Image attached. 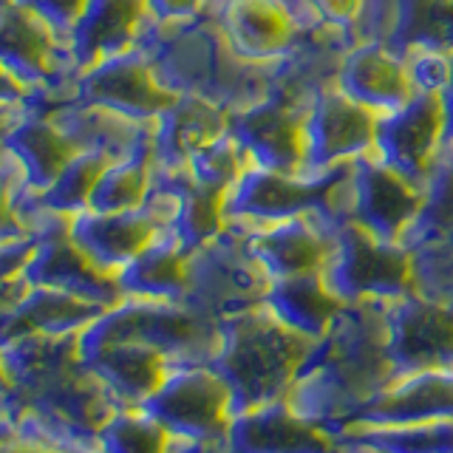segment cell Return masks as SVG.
<instances>
[{
    "label": "cell",
    "instance_id": "cell-46",
    "mask_svg": "<svg viewBox=\"0 0 453 453\" xmlns=\"http://www.w3.org/2000/svg\"><path fill=\"white\" fill-rule=\"evenodd\" d=\"M12 380H14V374H12L6 357H4V349H0V396H4L12 388Z\"/></svg>",
    "mask_w": 453,
    "mask_h": 453
},
{
    "label": "cell",
    "instance_id": "cell-31",
    "mask_svg": "<svg viewBox=\"0 0 453 453\" xmlns=\"http://www.w3.org/2000/svg\"><path fill=\"white\" fill-rule=\"evenodd\" d=\"M108 162L111 159H105L103 153L77 150L71 156V162L60 170V176H57L42 193H37V202L51 212L74 219L77 212L91 207L94 188H96L99 173H103Z\"/></svg>",
    "mask_w": 453,
    "mask_h": 453
},
{
    "label": "cell",
    "instance_id": "cell-18",
    "mask_svg": "<svg viewBox=\"0 0 453 453\" xmlns=\"http://www.w3.org/2000/svg\"><path fill=\"white\" fill-rule=\"evenodd\" d=\"M230 131V111L202 94H179L150 125L153 162L162 170H184L196 150Z\"/></svg>",
    "mask_w": 453,
    "mask_h": 453
},
{
    "label": "cell",
    "instance_id": "cell-34",
    "mask_svg": "<svg viewBox=\"0 0 453 453\" xmlns=\"http://www.w3.org/2000/svg\"><path fill=\"white\" fill-rule=\"evenodd\" d=\"M417 238L436 241L453 252V150H445L442 162L428 179V210L411 241Z\"/></svg>",
    "mask_w": 453,
    "mask_h": 453
},
{
    "label": "cell",
    "instance_id": "cell-21",
    "mask_svg": "<svg viewBox=\"0 0 453 453\" xmlns=\"http://www.w3.org/2000/svg\"><path fill=\"white\" fill-rule=\"evenodd\" d=\"M32 103L51 111V117L65 131V136L74 142L77 150H94L103 153L105 159H119V156L134 153L150 142L148 122L127 119L122 113L80 103L74 96H63V99L32 96Z\"/></svg>",
    "mask_w": 453,
    "mask_h": 453
},
{
    "label": "cell",
    "instance_id": "cell-23",
    "mask_svg": "<svg viewBox=\"0 0 453 453\" xmlns=\"http://www.w3.org/2000/svg\"><path fill=\"white\" fill-rule=\"evenodd\" d=\"M351 417L363 422H425L453 417V372L428 368L386 382L372 400L351 411Z\"/></svg>",
    "mask_w": 453,
    "mask_h": 453
},
{
    "label": "cell",
    "instance_id": "cell-27",
    "mask_svg": "<svg viewBox=\"0 0 453 453\" xmlns=\"http://www.w3.org/2000/svg\"><path fill=\"white\" fill-rule=\"evenodd\" d=\"M264 303L275 311V315L311 340H323L334 326V320L343 315L349 306L340 297L326 273H309V275H292L269 280Z\"/></svg>",
    "mask_w": 453,
    "mask_h": 453
},
{
    "label": "cell",
    "instance_id": "cell-4",
    "mask_svg": "<svg viewBox=\"0 0 453 453\" xmlns=\"http://www.w3.org/2000/svg\"><path fill=\"white\" fill-rule=\"evenodd\" d=\"M326 278L346 303H388L419 289L414 250L396 241H382L354 221H340L334 226V250Z\"/></svg>",
    "mask_w": 453,
    "mask_h": 453
},
{
    "label": "cell",
    "instance_id": "cell-32",
    "mask_svg": "<svg viewBox=\"0 0 453 453\" xmlns=\"http://www.w3.org/2000/svg\"><path fill=\"white\" fill-rule=\"evenodd\" d=\"M250 165H252V159H250L247 148L241 145L233 131H224L221 136L207 142L202 150H196L190 156L184 173H188L196 184H204V188L226 193Z\"/></svg>",
    "mask_w": 453,
    "mask_h": 453
},
{
    "label": "cell",
    "instance_id": "cell-28",
    "mask_svg": "<svg viewBox=\"0 0 453 453\" xmlns=\"http://www.w3.org/2000/svg\"><path fill=\"white\" fill-rule=\"evenodd\" d=\"M386 40L400 49L453 51V0H391Z\"/></svg>",
    "mask_w": 453,
    "mask_h": 453
},
{
    "label": "cell",
    "instance_id": "cell-42",
    "mask_svg": "<svg viewBox=\"0 0 453 453\" xmlns=\"http://www.w3.org/2000/svg\"><path fill=\"white\" fill-rule=\"evenodd\" d=\"M35 91L26 82H20L12 71L0 63V111L4 108H26L32 103Z\"/></svg>",
    "mask_w": 453,
    "mask_h": 453
},
{
    "label": "cell",
    "instance_id": "cell-3",
    "mask_svg": "<svg viewBox=\"0 0 453 453\" xmlns=\"http://www.w3.org/2000/svg\"><path fill=\"white\" fill-rule=\"evenodd\" d=\"M226 221L241 230L283 221L301 212H323L340 224L346 210V167L334 173H287L250 165L224 196Z\"/></svg>",
    "mask_w": 453,
    "mask_h": 453
},
{
    "label": "cell",
    "instance_id": "cell-19",
    "mask_svg": "<svg viewBox=\"0 0 453 453\" xmlns=\"http://www.w3.org/2000/svg\"><path fill=\"white\" fill-rule=\"evenodd\" d=\"M162 233L145 210H82L68 224L71 241L88 255V258L117 275L119 269L136 258L150 241Z\"/></svg>",
    "mask_w": 453,
    "mask_h": 453
},
{
    "label": "cell",
    "instance_id": "cell-47",
    "mask_svg": "<svg viewBox=\"0 0 453 453\" xmlns=\"http://www.w3.org/2000/svg\"><path fill=\"white\" fill-rule=\"evenodd\" d=\"M6 4H9V0H0V9H4V6H6Z\"/></svg>",
    "mask_w": 453,
    "mask_h": 453
},
{
    "label": "cell",
    "instance_id": "cell-7",
    "mask_svg": "<svg viewBox=\"0 0 453 453\" xmlns=\"http://www.w3.org/2000/svg\"><path fill=\"white\" fill-rule=\"evenodd\" d=\"M0 63L26 82L37 99L71 96L77 65L68 40L18 0L0 9Z\"/></svg>",
    "mask_w": 453,
    "mask_h": 453
},
{
    "label": "cell",
    "instance_id": "cell-1",
    "mask_svg": "<svg viewBox=\"0 0 453 453\" xmlns=\"http://www.w3.org/2000/svg\"><path fill=\"white\" fill-rule=\"evenodd\" d=\"M386 303L354 301L323 340L311 349L297 374V411L311 419L334 411H354L391 382Z\"/></svg>",
    "mask_w": 453,
    "mask_h": 453
},
{
    "label": "cell",
    "instance_id": "cell-40",
    "mask_svg": "<svg viewBox=\"0 0 453 453\" xmlns=\"http://www.w3.org/2000/svg\"><path fill=\"white\" fill-rule=\"evenodd\" d=\"M35 247H37L35 235L0 241V280L26 278V266H28V261H32Z\"/></svg>",
    "mask_w": 453,
    "mask_h": 453
},
{
    "label": "cell",
    "instance_id": "cell-16",
    "mask_svg": "<svg viewBox=\"0 0 453 453\" xmlns=\"http://www.w3.org/2000/svg\"><path fill=\"white\" fill-rule=\"evenodd\" d=\"M334 82L360 105L377 111L380 117L403 108L417 94L405 51L382 37L351 40L340 51Z\"/></svg>",
    "mask_w": 453,
    "mask_h": 453
},
{
    "label": "cell",
    "instance_id": "cell-8",
    "mask_svg": "<svg viewBox=\"0 0 453 453\" xmlns=\"http://www.w3.org/2000/svg\"><path fill=\"white\" fill-rule=\"evenodd\" d=\"M71 96L80 103L122 113L127 119L153 125L173 105L179 94L165 88L145 49L134 46L80 68L74 85H71Z\"/></svg>",
    "mask_w": 453,
    "mask_h": 453
},
{
    "label": "cell",
    "instance_id": "cell-36",
    "mask_svg": "<svg viewBox=\"0 0 453 453\" xmlns=\"http://www.w3.org/2000/svg\"><path fill=\"white\" fill-rule=\"evenodd\" d=\"M372 0H301L311 28L329 32L343 42L360 40Z\"/></svg>",
    "mask_w": 453,
    "mask_h": 453
},
{
    "label": "cell",
    "instance_id": "cell-37",
    "mask_svg": "<svg viewBox=\"0 0 453 453\" xmlns=\"http://www.w3.org/2000/svg\"><path fill=\"white\" fill-rule=\"evenodd\" d=\"M26 190H28V184H26L23 170L6 150H0V241L32 235L23 219Z\"/></svg>",
    "mask_w": 453,
    "mask_h": 453
},
{
    "label": "cell",
    "instance_id": "cell-43",
    "mask_svg": "<svg viewBox=\"0 0 453 453\" xmlns=\"http://www.w3.org/2000/svg\"><path fill=\"white\" fill-rule=\"evenodd\" d=\"M28 289L26 278H14V280H0V318L9 315V311L20 303V297Z\"/></svg>",
    "mask_w": 453,
    "mask_h": 453
},
{
    "label": "cell",
    "instance_id": "cell-24",
    "mask_svg": "<svg viewBox=\"0 0 453 453\" xmlns=\"http://www.w3.org/2000/svg\"><path fill=\"white\" fill-rule=\"evenodd\" d=\"M108 306L88 297L28 283L20 303L0 318V346L23 334H82Z\"/></svg>",
    "mask_w": 453,
    "mask_h": 453
},
{
    "label": "cell",
    "instance_id": "cell-30",
    "mask_svg": "<svg viewBox=\"0 0 453 453\" xmlns=\"http://www.w3.org/2000/svg\"><path fill=\"white\" fill-rule=\"evenodd\" d=\"M224 196L221 190L196 184L188 173L181 170V196H179V210L173 219V235L181 241L188 250H202L210 241H216L230 221H226L224 210Z\"/></svg>",
    "mask_w": 453,
    "mask_h": 453
},
{
    "label": "cell",
    "instance_id": "cell-41",
    "mask_svg": "<svg viewBox=\"0 0 453 453\" xmlns=\"http://www.w3.org/2000/svg\"><path fill=\"white\" fill-rule=\"evenodd\" d=\"M212 0H148L156 23H188L207 14Z\"/></svg>",
    "mask_w": 453,
    "mask_h": 453
},
{
    "label": "cell",
    "instance_id": "cell-20",
    "mask_svg": "<svg viewBox=\"0 0 453 453\" xmlns=\"http://www.w3.org/2000/svg\"><path fill=\"white\" fill-rule=\"evenodd\" d=\"M153 23L148 0H88L80 23L68 37L77 71L111 54L139 46Z\"/></svg>",
    "mask_w": 453,
    "mask_h": 453
},
{
    "label": "cell",
    "instance_id": "cell-35",
    "mask_svg": "<svg viewBox=\"0 0 453 453\" xmlns=\"http://www.w3.org/2000/svg\"><path fill=\"white\" fill-rule=\"evenodd\" d=\"M105 453H167V428L145 414H119L99 434Z\"/></svg>",
    "mask_w": 453,
    "mask_h": 453
},
{
    "label": "cell",
    "instance_id": "cell-38",
    "mask_svg": "<svg viewBox=\"0 0 453 453\" xmlns=\"http://www.w3.org/2000/svg\"><path fill=\"white\" fill-rule=\"evenodd\" d=\"M403 51L417 94H445L453 74V51L428 49V46H414Z\"/></svg>",
    "mask_w": 453,
    "mask_h": 453
},
{
    "label": "cell",
    "instance_id": "cell-33",
    "mask_svg": "<svg viewBox=\"0 0 453 453\" xmlns=\"http://www.w3.org/2000/svg\"><path fill=\"white\" fill-rule=\"evenodd\" d=\"M357 439L382 453H453V419H425L414 428H386Z\"/></svg>",
    "mask_w": 453,
    "mask_h": 453
},
{
    "label": "cell",
    "instance_id": "cell-39",
    "mask_svg": "<svg viewBox=\"0 0 453 453\" xmlns=\"http://www.w3.org/2000/svg\"><path fill=\"white\" fill-rule=\"evenodd\" d=\"M18 4L37 14L42 23L51 26L57 35L68 40L82 18L85 6H88V0H18Z\"/></svg>",
    "mask_w": 453,
    "mask_h": 453
},
{
    "label": "cell",
    "instance_id": "cell-44",
    "mask_svg": "<svg viewBox=\"0 0 453 453\" xmlns=\"http://www.w3.org/2000/svg\"><path fill=\"white\" fill-rule=\"evenodd\" d=\"M442 103H445V122H448V150H453V74L442 94Z\"/></svg>",
    "mask_w": 453,
    "mask_h": 453
},
{
    "label": "cell",
    "instance_id": "cell-14",
    "mask_svg": "<svg viewBox=\"0 0 453 453\" xmlns=\"http://www.w3.org/2000/svg\"><path fill=\"white\" fill-rule=\"evenodd\" d=\"M334 221L323 212H301V216L252 226L244 233L250 255L264 269L269 280L326 273L334 250Z\"/></svg>",
    "mask_w": 453,
    "mask_h": 453
},
{
    "label": "cell",
    "instance_id": "cell-25",
    "mask_svg": "<svg viewBox=\"0 0 453 453\" xmlns=\"http://www.w3.org/2000/svg\"><path fill=\"white\" fill-rule=\"evenodd\" d=\"M190 261L193 250L184 247L173 230H162L117 273L122 295L145 301H184L190 289Z\"/></svg>",
    "mask_w": 453,
    "mask_h": 453
},
{
    "label": "cell",
    "instance_id": "cell-9",
    "mask_svg": "<svg viewBox=\"0 0 453 453\" xmlns=\"http://www.w3.org/2000/svg\"><path fill=\"white\" fill-rule=\"evenodd\" d=\"M380 113L351 99L337 82L323 85L306 108L309 173H334L377 153Z\"/></svg>",
    "mask_w": 453,
    "mask_h": 453
},
{
    "label": "cell",
    "instance_id": "cell-15",
    "mask_svg": "<svg viewBox=\"0 0 453 453\" xmlns=\"http://www.w3.org/2000/svg\"><path fill=\"white\" fill-rule=\"evenodd\" d=\"M448 150L442 94H414L403 108L380 117L377 156L428 181Z\"/></svg>",
    "mask_w": 453,
    "mask_h": 453
},
{
    "label": "cell",
    "instance_id": "cell-26",
    "mask_svg": "<svg viewBox=\"0 0 453 453\" xmlns=\"http://www.w3.org/2000/svg\"><path fill=\"white\" fill-rule=\"evenodd\" d=\"M80 363L127 400H142L162 386L170 374V354L142 340H117L80 354Z\"/></svg>",
    "mask_w": 453,
    "mask_h": 453
},
{
    "label": "cell",
    "instance_id": "cell-5",
    "mask_svg": "<svg viewBox=\"0 0 453 453\" xmlns=\"http://www.w3.org/2000/svg\"><path fill=\"white\" fill-rule=\"evenodd\" d=\"M428 210V181L405 173L377 153L346 167L343 221L365 226L382 241L408 244Z\"/></svg>",
    "mask_w": 453,
    "mask_h": 453
},
{
    "label": "cell",
    "instance_id": "cell-6",
    "mask_svg": "<svg viewBox=\"0 0 453 453\" xmlns=\"http://www.w3.org/2000/svg\"><path fill=\"white\" fill-rule=\"evenodd\" d=\"M210 18L235 57L266 68L287 63L311 28L292 0H212Z\"/></svg>",
    "mask_w": 453,
    "mask_h": 453
},
{
    "label": "cell",
    "instance_id": "cell-12",
    "mask_svg": "<svg viewBox=\"0 0 453 453\" xmlns=\"http://www.w3.org/2000/svg\"><path fill=\"white\" fill-rule=\"evenodd\" d=\"M306 103L269 91L258 103L230 113V131L247 148L252 165L309 173Z\"/></svg>",
    "mask_w": 453,
    "mask_h": 453
},
{
    "label": "cell",
    "instance_id": "cell-2",
    "mask_svg": "<svg viewBox=\"0 0 453 453\" xmlns=\"http://www.w3.org/2000/svg\"><path fill=\"white\" fill-rule=\"evenodd\" d=\"M315 343L261 301L219 320L212 368L230 382L235 405H261L297 380Z\"/></svg>",
    "mask_w": 453,
    "mask_h": 453
},
{
    "label": "cell",
    "instance_id": "cell-45",
    "mask_svg": "<svg viewBox=\"0 0 453 453\" xmlns=\"http://www.w3.org/2000/svg\"><path fill=\"white\" fill-rule=\"evenodd\" d=\"M20 113H23V108H4V111H0V142H4L6 131L12 127V122L20 117Z\"/></svg>",
    "mask_w": 453,
    "mask_h": 453
},
{
    "label": "cell",
    "instance_id": "cell-13",
    "mask_svg": "<svg viewBox=\"0 0 453 453\" xmlns=\"http://www.w3.org/2000/svg\"><path fill=\"white\" fill-rule=\"evenodd\" d=\"M71 219L60 216V212L42 210L37 221V247L32 261L26 266V280L35 287H54L65 289L96 301L103 306H113L122 301V287L119 278L108 273V269L96 266L88 255H85L68 235Z\"/></svg>",
    "mask_w": 453,
    "mask_h": 453
},
{
    "label": "cell",
    "instance_id": "cell-11",
    "mask_svg": "<svg viewBox=\"0 0 453 453\" xmlns=\"http://www.w3.org/2000/svg\"><path fill=\"white\" fill-rule=\"evenodd\" d=\"M388 357L396 372L414 374L453 365V306L431 292H408L386 303Z\"/></svg>",
    "mask_w": 453,
    "mask_h": 453
},
{
    "label": "cell",
    "instance_id": "cell-22",
    "mask_svg": "<svg viewBox=\"0 0 453 453\" xmlns=\"http://www.w3.org/2000/svg\"><path fill=\"white\" fill-rule=\"evenodd\" d=\"M0 150H6L18 162L28 190L35 193L46 190L60 176V170L71 162V156L77 153L74 142L57 125L51 111L35 103H28L20 117L12 122L4 142H0Z\"/></svg>",
    "mask_w": 453,
    "mask_h": 453
},
{
    "label": "cell",
    "instance_id": "cell-10",
    "mask_svg": "<svg viewBox=\"0 0 453 453\" xmlns=\"http://www.w3.org/2000/svg\"><path fill=\"white\" fill-rule=\"evenodd\" d=\"M233 388L212 365H184L170 372L148 400L145 411L167 431L207 439L230 431Z\"/></svg>",
    "mask_w": 453,
    "mask_h": 453
},
{
    "label": "cell",
    "instance_id": "cell-17",
    "mask_svg": "<svg viewBox=\"0 0 453 453\" xmlns=\"http://www.w3.org/2000/svg\"><path fill=\"white\" fill-rule=\"evenodd\" d=\"M235 453H334L332 434L287 403L250 405L230 422Z\"/></svg>",
    "mask_w": 453,
    "mask_h": 453
},
{
    "label": "cell",
    "instance_id": "cell-29",
    "mask_svg": "<svg viewBox=\"0 0 453 453\" xmlns=\"http://www.w3.org/2000/svg\"><path fill=\"white\" fill-rule=\"evenodd\" d=\"M153 167H156V162H153L150 142L134 153L111 159L103 173H99L88 210H103V212L136 210L142 202H145V196L150 190Z\"/></svg>",
    "mask_w": 453,
    "mask_h": 453
}]
</instances>
